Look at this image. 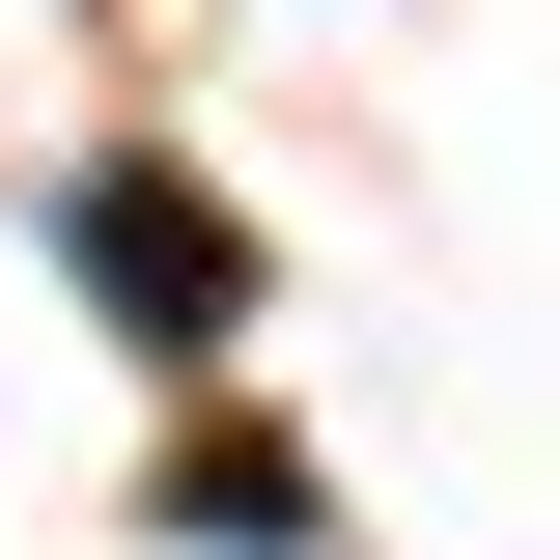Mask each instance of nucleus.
<instances>
[{
    "label": "nucleus",
    "instance_id": "1",
    "mask_svg": "<svg viewBox=\"0 0 560 560\" xmlns=\"http://www.w3.org/2000/svg\"><path fill=\"white\" fill-rule=\"evenodd\" d=\"M57 253H84V308H113L140 364H224V337H253V224H224L197 168H84Z\"/></svg>",
    "mask_w": 560,
    "mask_h": 560
}]
</instances>
